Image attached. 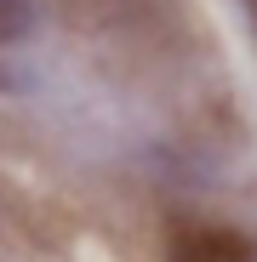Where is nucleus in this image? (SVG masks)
Instances as JSON below:
<instances>
[{"label": "nucleus", "mask_w": 257, "mask_h": 262, "mask_svg": "<svg viewBox=\"0 0 257 262\" xmlns=\"http://www.w3.org/2000/svg\"><path fill=\"white\" fill-rule=\"evenodd\" d=\"M171 262H257V251L234 228H177L171 234Z\"/></svg>", "instance_id": "nucleus-1"}, {"label": "nucleus", "mask_w": 257, "mask_h": 262, "mask_svg": "<svg viewBox=\"0 0 257 262\" xmlns=\"http://www.w3.org/2000/svg\"><path fill=\"white\" fill-rule=\"evenodd\" d=\"M34 29V6L29 0H0V40H23Z\"/></svg>", "instance_id": "nucleus-2"}, {"label": "nucleus", "mask_w": 257, "mask_h": 262, "mask_svg": "<svg viewBox=\"0 0 257 262\" xmlns=\"http://www.w3.org/2000/svg\"><path fill=\"white\" fill-rule=\"evenodd\" d=\"M240 6H246V17H251V23H257V0H240Z\"/></svg>", "instance_id": "nucleus-3"}]
</instances>
